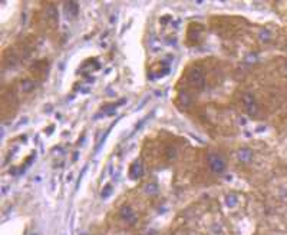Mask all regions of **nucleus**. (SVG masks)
<instances>
[{
	"label": "nucleus",
	"mask_w": 287,
	"mask_h": 235,
	"mask_svg": "<svg viewBox=\"0 0 287 235\" xmlns=\"http://www.w3.org/2000/svg\"><path fill=\"white\" fill-rule=\"evenodd\" d=\"M208 163L214 172H223L225 169V162L220 155H211L208 158Z\"/></svg>",
	"instance_id": "nucleus-1"
}]
</instances>
